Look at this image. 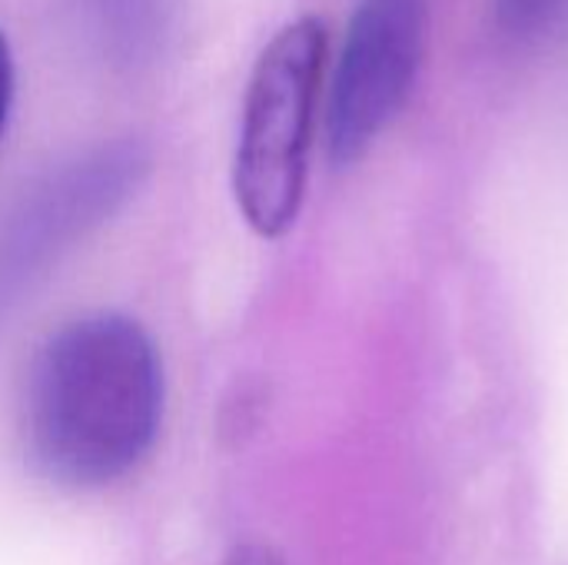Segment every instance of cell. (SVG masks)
I'll use <instances>...</instances> for the list:
<instances>
[{
    "instance_id": "obj_7",
    "label": "cell",
    "mask_w": 568,
    "mask_h": 565,
    "mask_svg": "<svg viewBox=\"0 0 568 565\" xmlns=\"http://www.w3.org/2000/svg\"><path fill=\"white\" fill-rule=\"evenodd\" d=\"M10 103H13V57H10L7 37L0 33V137H3V130H7Z\"/></svg>"
},
{
    "instance_id": "obj_6",
    "label": "cell",
    "mask_w": 568,
    "mask_h": 565,
    "mask_svg": "<svg viewBox=\"0 0 568 565\" xmlns=\"http://www.w3.org/2000/svg\"><path fill=\"white\" fill-rule=\"evenodd\" d=\"M566 7L568 0H496V20L509 37L529 40L549 30L566 13Z\"/></svg>"
},
{
    "instance_id": "obj_8",
    "label": "cell",
    "mask_w": 568,
    "mask_h": 565,
    "mask_svg": "<svg viewBox=\"0 0 568 565\" xmlns=\"http://www.w3.org/2000/svg\"><path fill=\"white\" fill-rule=\"evenodd\" d=\"M223 565H283V559H280V553L270 549L266 543H243V546H236V549L226 556V563Z\"/></svg>"
},
{
    "instance_id": "obj_1",
    "label": "cell",
    "mask_w": 568,
    "mask_h": 565,
    "mask_svg": "<svg viewBox=\"0 0 568 565\" xmlns=\"http://www.w3.org/2000/svg\"><path fill=\"white\" fill-rule=\"evenodd\" d=\"M163 363L150 333L113 310L60 326L33 356L23 390V453L60 490H103L153 446Z\"/></svg>"
},
{
    "instance_id": "obj_2",
    "label": "cell",
    "mask_w": 568,
    "mask_h": 565,
    "mask_svg": "<svg viewBox=\"0 0 568 565\" xmlns=\"http://www.w3.org/2000/svg\"><path fill=\"white\" fill-rule=\"evenodd\" d=\"M323 67L326 27L316 17H300L263 47L250 73L233 196L246 226L263 240L286 236L300 220Z\"/></svg>"
},
{
    "instance_id": "obj_3",
    "label": "cell",
    "mask_w": 568,
    "mask_h": 565,
    "mask_svg": "<svg viewBox=\"0 0 568 565\" xmlns=\"http://www.w3.org/2000/svg\"><path fill=\"white\" fill-rule=\"evenodd\" d=\"M426 47V0H356L329 83L326 147L356 163L399 117Z\"/></svg>"
},
{
    "instance_id": "obj_5",
    "label": "cell",
    "mask_w": 568,
    "mask_h": 565,
    "mask_svg": "<svg viewBox=\"0 0 568 565\" xmlns=\"http://www.w3.org/2000/svg\"><path fill=\"white\" fill-rule=\"evenodd\" d=\"M93 27L103 47L123 60L156 50L170 20V0H90Z\"/></svg>"
},
{
    "instance_id": "obj_4",
    "label": "cell",
    "mask_w": 568,
    "mask_h": 565,
    "mask_svg": "<svg viewBox=\"0 0 568 565\" xmlns=\"http://www.w3.org/2000/svg\"><path fill=\"white\" fill-rule=\"evenodd\" d=\"M143 153L133 143L103 147L77 167L57 173L0 233V303L67 240L103 220L143 176Z\"/></svg>"
}]
</instances>
